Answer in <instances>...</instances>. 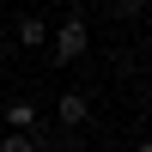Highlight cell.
<instances>
[{"mask_svg":"<svg viewBox=\"0 0 152 152\" xmlns=\"http://www.w3.org/2000/svg\"><path fill=\"white\" fill-rule=\"evenodd\" d=\"M0 152H37V140H31V128H12L6 140H0Z\"/></svg>","mask_w":152,"mask_h":152,"instance_id":"5","label":"cell"},{"mask_svg":"<svg viewBox=\"0 0 152 152\" xmlns=\"http://www.w3.org/2000/svg\"><path fill=\"white\" fill-rule=\"evenodd\" d=\"M55 116H61V128H79V122L91 116V97H85V91H61V104H55Z\"/></svg>","mask_w":152,"mask_h":152,"instance_id":"2","label":"cell"},{"mask_svg":"<svg viewBox=\"0 0 152 152\" xmlns=\"http://www.w3.org/2000/svg\"><path fill=\"white\" fill-rule=\"evenodd\" d=\"M146 12V0H116V18H140Z\"/></svg>","mask_w":152,"mask_h":152,"instance_id":"6","label":"cell"},{"mask_svg":"<svg viewBox=\"0 0 152 152\" xmlns=\"http://www.w3.org/2000/svg\"><path fill=\"white\" fill-rule=\"evenodd\" d=\"M49 49H55V61H61V67L85 61V49H91V31H85V18H79V12H67V18L49 31Z\"/></svg>","mask_w":152,"mask_h":152,"instance_id":"1","label":"cell"},{"mask_svg":"<svg viewBox=\"0 0 152 152\" xmlns=\"http://www.w3.org/2000/svg\"><path fill=\"white\" fill-rule=\"evenodd\" d=\"M18 43H24V49H43V43H49V24H43V18H18Z\"/></svg>","mask_w":152,"mask_h":152,"instance_id":"4","label":"cell"},{"mask_svg":"<svg viewBox=\"0 0 152 152\" xmlns=\"http://www.w3.org/2000/svg\"><path fill=\"white\" fill-rule=\"evenodd\" d=\"M0 55H6V24H0Z\"/></svg>","mask_w":152,"mask_h":152,"instance_id":"7","label":"cell"},{"mask_svg":"<svg viewBox=\"0 0 152 152\" xmlns=\"http://www.w3.org/2000/svg\"><path fill=\"white\" fill-rule=\"evenodd\" d=\"M37 122H43V116H37L31 97H12V104H6V128H37Z\"/></svg>","mask_w":152,"mask_h":152,"instance_id":"3","label":"cell"},{"mask_svg":"<svg viewBox=\"0 0 152 152\" xmlns=\"http://www.w3.org/2000/svg\"><path fill=\"white\" fill-rule=\"evenodd\" d=\"M85 6H91V0H85Z\"/></svg>","mask_w":152,"mask_h":152,"instance_id":"8","label":"cell"}]
</instances>
